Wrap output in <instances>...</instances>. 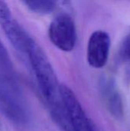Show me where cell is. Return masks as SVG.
<instances>
[{
	"instance_id": "1",
	"label": "cell",
	"mask_w": 130,
	"mask_h": 131,
	"mask_svg": "<svg viewBox=\"0 0 130 131\" xmlns=\"http://www.w3.org/2000/svg\"><path fill=\"white\" fill-rule=\"evenodd\" d=\"M25 49L43 97L55 111H61L63 108L61 97V84L44 50L28 32Z\"/></svg>"
},
{
	"instance_id": "2",
	"label": "cell",
	"mask_w": 130,
	"mask_h": 131,
	"mask_svg": "<svg viewBox=\"0 0 130 131\" xmlns=\"http://www.w3.org/2000/svg\"><path fill=\"white\" fill-rule=\"evenodd\" d=\"M61 97L70 131H100L68 86L61 85Z\"/></svg>"
},
{
	"instance_id": "3",
	"label": "cell",
	"mask_w": 130,
	"mask_h": 131,
	"mask_svg": "<svg viewBox=\"0 0 130 131\" xmlns=\"http://www.w3.org/2000/svg\"><path fill=\"white\" fill-rule=\"evenodd\" d=\"M48 38L59 50L72 51L77 44V33L74 18L67 13L57 15L51 21L48 28Z\"/></svg>"
},
{
	"instance_id": "4",
	"label": "cell",
	"mask_w": 130,
	"mask_h": 131,
	"mask_svg": "<svg viewBox=\"0 0 130 131\" xmlns=\"http://www.w3.org/2000/svg\"><path fill=\"white\" fill-rule=\"evenodd\" d=\"M110 37L103 30L93 31L87 41V61L88 64L96 69L103 68L107 63L110 50Z\"/></svg>"
},
{
	"instance_id": "5",
	"label": "cell",
	"mask_w": 130,
	"mask_h": 131,
	"mask_svg": "<svg viewBox=\"0 0 130 131\" xmlns=\"http://www.w3.org/2000/svg\"><path fill=\"white\" fill-rule=\"evenodd\" d=\"M0 26L15 49L25 54V46L27 31L14 18L8 4L3 1H0Z\"/></svg>"
},
{
	"instance_id": "6",
	"label": "cell",
	"mask_w": 130,
	"mask_h": 131,
	"mask_svg": "<svg viewBox=\"0 0 130 131\" xmlns=\"http://www.w3.org/2000/svg\"><path fill=\"white\" fill-rule=\"evenodd\" d=\"M103 93L107 108L111 115L117 119L122 118L124 112L123 103L121 95L113 81L105 84Z\"/></svg>"
},
{
	"instance_id": "7",
	"label": "cell",
	"mask_w": 130,
	"mask_h": 131,
	"mask_svg": "<svg viewBox=\"0 0 130 131\" xmlns=\"http://www.w3.org/2000/svg\"><path fill=\"white\" fill-rule=\"evenodd\" d=\"M22 3L31 12L38 15H49L57 8V2L51 0H28Z\"/></svg>"
},
{
	"instance_id": "8",
	"label": "cell",
	"mask_w": 130,
	"mask_h": 131,
	"mask_svg": "<svg viewBox=\"0 0 130 131\" xmlns=\"http://www.w3.org/2000/svg\"><path fill=\"white\" fill-rule=\"evenodd\" d=\"M118 55L121 61L130 66V32L121 41Z\"/></svg>"
},
{
	"instance_id": "9",
	"label": "cell",
	"mask_w": 130,
	"mask_h": 131,
	"mask_svg": "<svg viewBox=\"0 0 130 131\" xmlns=\"http://www.w3.org/2000/svg\"><path fill=\"white\" fill-rule=\"evenodd\" d=\"M0 60L6 64L9 63L10 61V58H9V54L5 46V45L3 44L1 38H0Z\"/></svg>"
},
{
	"instance_id": "10",
	"label": "cell",
	"mask_w": 130,
	"mask_h": 131,
	"mask_svg": "<svg viewBox=\"0 0 130 131\" xmlns=\"http://www.w3.org/2000/svg\"><path fill=\"white\" fill-rule=\"evenodd\" d=\"M1 127H2V125H1V124H0V129H1Z\"/></svg>"
}]
</instances>
